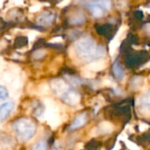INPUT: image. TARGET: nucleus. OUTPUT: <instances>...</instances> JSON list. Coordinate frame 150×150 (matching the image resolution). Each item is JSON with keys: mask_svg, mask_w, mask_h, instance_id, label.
Listing matches in <instances>:
<instances>
[{"mask_svg": "<svg viewBox=\"0 0 150 150\" xmlns=\"http://www.w3.org/2000/svg\"><path fill=\"white\" fill-rule=\"evenodd\" d=\"M14 109V103L11 101L3 102L0 106V120L1 122H4L11 114L12 110Z\"/></svg>", "mask_w": 150, "mask_h": 150, "instance_id": "10", "label": "nucleus"}, {"mask_svg": "<svg viewBox=\"0 0 150 150\" xmlns=\"http://www.w3.org/2000/svg\"><path fill=\"white\" fill-rule=\"evenodd\" d=\"M8 90L7 88H5L3 84L0 86V99L2 101V103L8 98Z\"/></svg>", "mask_w": 150, "mask_h": 150, "instance_id": "21", "label": "nucleus"}, {"mask_svg": "<svg viewBox=\"0 0 150 150\" xmlns=\"http://www.w3.org/2000/svg\"><path fill=\"white\" fill-rule=\"evenodd\" d=\"M12 128L18 138L22 142H27L31 140L34 136L36 131L35 124L30 119L26 118L17 120L12 124Z\"/></svg>", "mask_w": 150, "mask_h": 150, "instance_id": "2", "label": "nucleus"}, {"mask_svg": "<svg viewBox=\"0 0 150 150\" xmlns=\"http://www.w3.org/2000/svg\"><path fill=\"white\" fill-rule=\"evenodd\" d=\"M48 42L49 43H62V42H63V39L61 36H57V37H54L53 39L48 40Z\"/></svg>", "mask_w": 150, "mask_h": 150, "instance_id": "26", "label": "nucleus"}, {"mask_svg": "<svg viewBox=\"0 0 150 150\" xmlns=\"http://www.w3.org/2000/svg\"><path fill=\"white\" fill-rule=\"evenodd\" d=\"M142 83H143V78L142 76H134L131 80V83H130L131 88L134 90H137L142 86Z\"/></svg>", "mask_w": 150, "mask_h": 150, "instance_id": "17", "label": "nucleus"}, {"mask_svg": "<svg viewBox=\"0 0 150 150\" xmlns=\"http://www.w3.org/2000/svg\"><path fill=\"white\" fill-rule=\"evenodd\" d=\"M39 33H37V32H34V31H31L30 32V33L28 34V38L30 39V40H33V39H35L36 38V36H37V34H38Z\"/></svg>", "mask_w": 150, "mask_h": 150, "instance_id": "28", "label": "nucleus"}, {"mask_svg": "<svg viewBox=\"0 0 150 150\" xmlns=\"http://www.w3.org/2000/svg\"><path fill=\"white\" fill-rule=\"evenodd\" d=\"M104 84L105 85V86H115V83H113V81H112L110 78H105V79H104Z\"/></svg>", "mask_w": 150, "mask_h": 150, "instance_id": "27", "label": "nucleus"}, {"mask_svg": "<svg viewBox=\"0 0 150 150\" xmlns=\"http://www.w3.org/2000/svg\"><path fill=\"white\" fill-rule=\"evenodd\" d=\"M40 8H41L40 4H35L32 5L31 7H29V11L30 12H37L40 10Z\"/></svg>", "mask_w": 150, "mask_h": 150, "instance_id": "24", "label": "nucleus"}, {"mask_svg": "<svg viewBox=\"0 0 150 150\" xmlns=\"http://www.w3.org/2000/svg\"><path fill=\"white\" fill-rule=\"evenodd\" d=\"M144 28H145V31L147 32V33H148V34H149V35H150V23L147 24V25H145Z\"/></svg>", "mask_w": 150, "mask_h": 150, "instance_id": "31", "label": "nucleus"}, {"mask_svg": "<svg viewBox=\"0 0 150 150\" xmlns=\"http://www.w3.org/2000/svg\"><path fill=\"white\" fill-rule=\"evenodd\" d=\"M84 22H85V17L81 11H77L75 14H72L71 17L69 18V23L72 25L83 24Z\"/></svg>", "mask_w": 150, "mask_h": 150, "instance_id": "15", "label": "nucleus"}, {"mask_svg": "<svg viewBox=\"0 0 150 150\" xmlns=\"http://www.w3.org/2000/svg\"><path fill=\"white\" fill-rule=\"evenodd\" d=\"M114 148H115V149H112V150H120V145H119V144H116Z\"/></svg>", "mask_w": 150, "mask_h": 150, "instance_id": "33", "label": "nucleus"}, {"mask_svg": "<svg viewBox=\"0 0 150 150\" xmlns=\"http://www.w3.org/2000/svg\"><path fill=\"white\" fill-rule=\"evenodd\" d=\"M49 85L47 83H41L40 84V86L38 87V93L40 95H47L49 93Z\"/></svg>", "mask_w": 150, "mask_h": 150, "instance_id": "19", "label": "nucleus"}, {"mask_svg": "<svg viewBox=\"0 0 150 150\" xmlns=\"http://www.w3.org/2000/svg\"><path fill=\"white\" fill-rule=\"evenodd\" d=\"M149 127V125H147V124H141V125H140V131L144 132V131L147 130Z\"/></svg>", "mask_w": 150, "mask_h": 150, "instance_id": "30", "label": "nucleus"}, {"mask_svg": "<svg viewBox=\"0 0 150 150\" xmlns=\"http://www.w3.org/2000/svg\"><path fill=\"white\" fill-rule=\"evenodd\" d=\"M137 109L139 112L144 117H150V93L141 96L137 99Z\"/></svg>", "mask_w": 150, "mask_h": 150, "instance_id": "5", "label": "nucleus"}, {"mask_svg": "<svg viewBox=\"0 0 150 150\" xmlns=\"http://www.w3.org/2000/svg\"><path fill=\"white\" fill-rule=\"evenodd\" d=\"M149 93H150V91H149Z\"/></svg>", "mask_w": 150, "mask_h": 150, "instance_id": "35", "label": "nucleus"}, {"mask_svg": "<svg viewBox=\"0 0 150 150\" xmlns=\"http://www.w3.org/2000/svg\"><path fill=\"white\" fill-rule=\"evenodd\" d=\"M50 87L52 91H54V93L60 98H62L66 92L69 91V85L62 79H60V78L52 80L50 83Z\"/></svg>", "mask_w": 150, "mask_h": 150, "instance_id": "6", "label": "nucleus"}, {"mask_svg": "<svg viewBox=\"0 0 150 150\" xmlns=\"http://www.w3.org/2000/svg\"><path fill=\"white\" fill-rule=\"evenodd\" d=\"M69 3H70V1H62V2H61V3H59V4H57V6L60 7V8H62V7L67 6Z\"/></svg>", "mask_w": 150, "mask_h": 150, "instance_id": "29", "label": "nucleus"}, {"mask_svg": "<svg viewBox=\"0 0 150 150\" xmlns=\"http://www.w3.org/2000/svg\"><path fill=\"white\" fill-rule=\"evenodd\" d=\"M43 102L46 107L43 114V119L53 129H55L60 126L62 122L60 108L57 104L51 98H45Z\"/></svg>", "mask_w": 150, "mask_h": 150, "instance_id": "3", "label": "nucleus"}, {"mask_svg": "<svg viewBox=\"0 0 150 150\" xmlns=\"http://www.w3.org/2000/svg\"><path fill=\"white\" fill-rule=\"evenodd\" d=\"M54 18H55V15L54 14V12L50 11H45L37 17L36 23L39 25L47 26V25H50L54 22Z\"/></svg>", "mask_w": 150, "mask_h": 150, "instance_id": "8", "label": "nucleus"}, {"mask_svg": "<svg viewBox=\"0 0 150 150\" xmlns=\"http://www.w3.org/2000/svg\"><path fill=\"white\" fill-rule=\"evenodd\" d=\"M67 77L69 80V82L72 84H74V85H79L81 83V81L77 77H76V76H67Z\"/></svg>", "mask_w": 150, "mask_h": 150, "instance_id": "25", "label": "nucleus"}, {"mask_svg": "<svg viewBox=\"0 0 150 150\" xmlns=\"http://www.w3.org/2000/svg\"><path fill=\"white\" fill-rule=\"evenodd\" d=\"M45 54H46V51H45L44 49H38V50H36V51L33 53V58H35V59H40V58L44 57Z\"/></svg>", "mask_w": 150, "mask_h": 150, "instance_id": "23", "label": "nucleus"}, {"mask_svg": "<svg viewBox=\"0 0 150 150\" xmlns=\"http://www.w3.org/2000/svg\"><path fill=\"white\" fill-rule=\"evenodd\" d=\"M95 4L100 6V7H103L104 9L105 10H110L111 7H112V3L111 1H108V0H103V1H95L93 2Z\"/></svg>", "mask_w": 150, "mask_h": 150, "instance_id": "20", "label": "nucleus"}, {"mask_svg": "<svg viewBox=\"0 0 150 150\" xmlns=\"http://www.w3.org/2000/svg\"><path fill=\"white\" fill-rule=\"evenodd\" d=\"M98 130L99 131L100 134H109L113 132L114 130V126L109 122V121H102L98 127Z\"/></svg>", "mask_w": 150, "mask_h": 150, "instance_id": "13", "label": "nucleus"}, {"mask_svg": "<svg viewBox=\"0 0 150 150\" xmlns=\"http://www.w3.org/2000/svg\"><path fill=\"white\" fill-rule=\"evenodd\" d=\"M2 83H5L9 86L11 91L18 92L22 87V82L18 75V71L7 70L1 75Z\"/></svg>", "mask_w": 150, "mask_h": 150, "instance_id": "4", "label": "nucleus"}, {"mask_svg": "<svg viewBox=\"0 0 150 150\" xmlns=\"http://www.w3.org/2000/svg\"><path fill=\"white\" fill-rule=\"evenodd\" d=\"M51 150H61V149H60V147L58 146V144H55V146L53 147V149Z\"/></svg>", "mask_w": 150, "mask_h": 150, "instance_id": "32", "label": "nucleus"}, {"mask_svg": "<svg viewBox=\"0 0 150 150\" xmlns=\"http://www.w3.org/2000/svg\"><path fill=\"white\" fill-rule=\"evenodd\" d=\"M112 72H113L114 76H115L118 80L121 81V80L124 79V77H125V72H124V69H123L122 66L120 65V63L119 62H115L113 63V66H112Z\"/></svg>", "mask_w": 150, "mask_h": 150, "instance_id": "14", "label": "nucleus"}, {"mask_svg": "<svg viewBox=\"0 0 150 150\" xmlns=\"http://www.w3.org/2000/svg\"><path fill=\"white\" fill-rule=\"evenodd\" d=\"M66 104L69 105H76L77 104H79L80 100H81V97L79 95V93H77L75 91L69 90L68 92H66L62 98H61Z\"/></svg>", "mask_w": 150, "mask_h": 150, "instance_id": "9", "label": "nucleus"}, {"mask_svg": "<svg viewBox=\"0 0 150 150\" xmlns=\"http://www.w3.org/2000/svg\"><path fill=\"white\" fill-rule=\"evenodd\" d=\"M149 12H150V9H149Z\"/></svg>", "mask_w": 150, "mask_h": 150, "instance_id": "34", "label": "nucleus"}, {"mask_svg": "<svg viewBox=\"0 0 150 150\" xmlns=\"http://www.w3.org/2000/svg\"><path fill=\"white\" fill-rule=\"evenodd\" d=\"M75 53L83 61L94 62L100 60L105 54V48L101 46H97L93 39L84 37L77 40L74 44Z\"/></svg>", "mask_w": 150, "mask_h": 150, "instance_id": "1", "label": "nucleus"}, {"mask_svg": "<svg viewBox=\"0 0 150 150\" xmlns=\"http://www.w3.org/2000/svg\"><path fill=\"white\" fill-rule=\"evenodd\" d=\"M127 30V27L126 25H122V26L120 28V30H119L118 33L116 34V36L111 40V42H110V44H109V50H110L111 54H113L117 51L119 46L120 45L121 40H122L123 38H124V35H125Z\"/></svg>", "mask_w": 150, "mask_h": 150, "instance_id": "7", "label": "nucleus"}, {"mask_svg": "<svg viewBox=\"0 0 150 150\" xmlns=\"http://www.w3.org/2000/svg\"><path fill=\"white\" fill-rule=\"evenodd\" d=\"M106 68V61L104 59H100V60H97L94 62H91L90 63H88L85 66V69L96 73L98 71H102L103 69H105Z\"/></svg>", "mask_w": 150, "mask_h": 150, "instance_id": "11", "label": "nucleus"}, {"mask_svg": "<svg viewBox=\"0 0 150 150\" xmlns=\"http://www.w3.org/2000/svg\"><path fill=\"white\" fill-rule=\"evenodd\" d=\"M81 76H82V77H84V78H94L96 74L90 71V70H88V69H83L81 71Z\"/></svg>", "mask_w": 150, "mask_h": 150, "instance_id": "22", "label": "nucleus"}, {"mask_svg": "<svg viewBox=\"0 0 150 150\" xmlns=\"http://www.w3.org/2000/svg\"><path fill=\"white\" fill-rule=\"evenodd\" d=\"M87 5L89 6L90 10H91V13L93 14L94 17H96V18H101V17L104 15V12H103L102 8H101L100 6L95 4L93 2L88 3Z\"/></svg>", "mask_w": 150, "mask_h": 150, "instance_id": "16", "label": "nucleus"}, {"mask_svg": "<svg viewBox=\"0 0 150 150\" xmlns=\"http://www.w3.org/2000/svg\"><path fill=\"white\" fill-rule=\"evenodd\" d=\"M87 122V115L85 112L80 113L77 116H76L75 120H73L71 126H70V130H76L80 127H82L83 125H85Z\"/></svg>", "mask_w": 150, "mask_h": 150, "instance_id": "12", "label": "nucleus"}, {"mask_svg": "<svg viewBox=\"0 0 150 150\" xmlns=\"http://www.w3.org/2000/svg\"><path fill=\"white\" fill-rule=\"evenodd\" d=\"M47 143L46 141L41 140L39 141L38 142H36L30 150H47Z\"/></svg>", "mask_w": 150, "mask_h": 150, "instance_id": "18", "label": "nucleus"}]
</instances>
